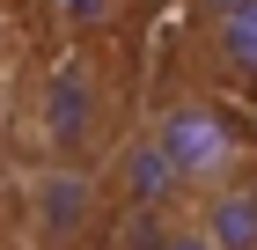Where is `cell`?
Masks as SVG:
<instances>
[{"label": "cell", "mask_w": 257, "mask_h": 250, "mask_svg": "<svg viewBox=\"0 0 257 250\" xmlns=\"http://www.w3.org/2000/svg\"><path fill=\"white\" fill-rule=\"evenodd\" d=\"M235 8H250V0H184L191 30H206V22H220V15H235Z\"/></svg>", "instance_id": "cell-6"}, {"label": "cell", "mask_w": 257, "mask_h": 250, "mask_svg": "<svg viewBox=\"0 0 257 250\" xmlns=\"http://www.w3.org/2000/svg\"><path fill=\"white\" fill-rule=\"evenodd\" d=\"M140 118H147V133H155L162 154H169V177H177V199H184V206H198L206 192H220L228 177H242L257 162V147L242 140L228 96H213V89L162 96V103H147Z\"/></svg>", "instance_id": "cell-2"}, {"label": "cell", "mask_w": 257, "mask_h": 250, "mask_svg": "<svg viewBox=\"0 0 257 250\" xmlns=\"http://www.w3.org/2000/svg\"><path fill=\"white\" fill-rule=\"evenodd\" d=\"M133 133L125 118V74L118 52H103L96 37H74L44 59L30 111H22V140L30 162H66V170H103L118 140Z\"/></svg>", "instance_id": "cell-1"}, {"label": "cell", "mask_w": 257, "mask_h": 250, "mask_svg": "<svg viewBox=\"0 0 257 250\" xmlns=\"http://www.w3.org/2000/svg\"><path fill=\"white\" fill-rule=\"evenodd\" d=\"M191 37H198L206 89H213V96L257 103V0L235 8V15H220V22H206V30H191Z\"/></svg>", "instance_id": "cell-4"}, {"label": "cell", "mask_w": 257, "mask_h": 250, "mask_svg": "<svg viewBox=\"0 0 257 250\" xmlns=\"http://www.w3.org/2000/svg\"><path fill=\"white\" fill-rule=\"evenodd\" d=\"M184 213H191L220 250H257V162L242 177H228L220 192H206L198 206H184Z\"/></svg>", "instance_id": "cell-5"}, {"label": "cell", "mask_w": 257, "mask_h": 250, "mask_svg": "<svg viewBox=\"0 0 257 250\" xmlns=\"http://www.w3.org/2000/svg\"><path fill=\"white\" fill-rule=\"evenodd\" d=\"M15 228L30 250H96L118 228V199H110L103 170L30 162L15 177Z\"/></svg>", "instance_id": "cell-3"}]
</instances>
